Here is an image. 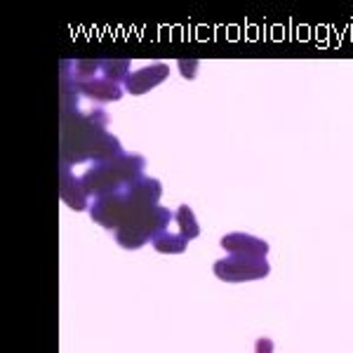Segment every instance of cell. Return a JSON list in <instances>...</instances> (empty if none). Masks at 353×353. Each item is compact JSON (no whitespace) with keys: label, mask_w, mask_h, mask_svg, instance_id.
<instances>
[{"label":"cell","mask_w":353,"mask_h":353,"mask_svg":"<svg viewBox=\"0 0 353 353\" xmlns=\"http://www.w3.org/2000/svg\"><path fill=\"white\" fill-rule=\"evenodd\" d=\"M170 73V66L165 61H153L151 66H144L139 71L130 73V78L125 81V90L130 94H144L153 90L156 85H161Z\"/></svg>","instance_id":"obj_7"},{"label":"cell","mask_w":353,"mask_h":353,"mask_svg":"<svg viewBox=\"0 0 353 353\" xmlns=\"http://www.w3.org/2000/svg\"><path fill=\"white\" fill-rule=\"evenodd\" d=\"M59 196H61V201L68 205V208L78 210V212L85 210V208L90 210L88 191H85L81 176H73L71 168H59Z\"/></svg>","instance_id":"obj_9"},{"label":"cell","mask_w":353,"mask_h":353,"mask_svg":"<svg viewBox=\"0 0 353 353\" xmlns=\"http://www.w3.org/2000/svg\"><path fill=\"white\" fill-rule=\"evenodd\" d=\"M71 76L81 97L92 101H116L123 97L121 85L111 83L101 73V59H76L71 61Z\"/></svg>","instance_id":"obj_4"},{"label":"cell","mask_w":353,"mask_h":353,"mask_svg":"<svg viewBox=\"0 0 353 353\" xmlns=\"http://www.w3.org/2000/svg\"><path fill=\"white\" fill-rule=\"evenodd\" d=\"M151 243H153V248H156V252H161V254H181L186 250V245H189V241H186L181 233H170V231L158 233Z\"/></svg>","instance_id":"obj_10"},{"label":"cell","mask_w":353,"mask_h":353,"mask_svg":"<svg viewBox=\"0 0 353 353\" xmlns=\"http://www.w3.org/2000/svg\"><path fill=\"white\" fill-rule=\"evenodd\" d=\"M109 113L101 109H61V168L85 161H109L123 153L121 141L106 132Z\"/></svg>","instance_id":"obj_1"},{"label":"cell","mask_w":353,"mask_h":353,"mask_svg":"<svg viewBox=\"0 0 353 353\" xmlns=\"http://www.w3.org/2000/svg\"><path fill=\"white\" fill-rule=\"evenodd\" d=\"M170 221H172V212L168 208H153L149 212L139 214L134 221L125 224L123 229L116 231V243L125 250H139L146 243L153 241L158 233L168 231Z\"/></svg>","instance_id":"obj_5"},{"label":"cell","mask_w":353,"mask_h":353,"mask_svg":"<svg viewBox=\"0 0 353 353\" xmlns=\"http://www.w3.org/2000/svg\"><path fill=\"white\" fill-rule=\"evenodd\" d=\"M161 193H163L161 181L144 174L139 181L128 186V189L94 198L92 205H90V217L99 226H104V229L118 231L125 224L134 221L139 214L158 208Z\"/></svg>","instance_id":"obj_2"},{"label":"cell","mask_w":353,"mask_h":353,"mask_svg":"<svg viewBox=\"0 0 353 353\" xmlns=\"http://www.w3.org/2000/svg\"><path fill=\"white\" fill-rule=\"evenodd\" d=\"M257 353H273V341L271 339H259L257 341Z\"/></svg>","instance_id":"obj_12"},{"label":"cell","mask_w":353,"mask_h":353,"mask_svg":"<svg viewBox=\"0 0 353 353\" xmlns=\"http://www.w3.org/2000/svg\"><path fill=\"white\" fill-rule=\"evenodd\" d=\"M146 158L139 153H128L123 151L121 156L109 158V161L92 163L85 174L81 176L88 196L99 198L106 193H116L121 189H128L134 181H139L144 176Z\"/></svg>","instance_id":"obj_3"},{"label":"cell","mask_w":353,"mask_h":353,"mask_svg":"<svg viewBox=\"0 0 353 353\" xmlns=\"http://www.w3.org/2000/svg\"><path fill=\"white\" fill-rule=\"evenodd\" d=\"M174 221L179 224V233L186 241L201 236V226H198L196 217H193V210L189 205H179V210H176V214H174Z\"/></svg>","instance_id":"obj_11"},{"label":"cell","mask_w":353,"mask_h":353,"mask_svg":"<svg viewBox=\"0 0 353 353\" xmlns=\"http://www.w3.org/2000/svg\"><path fill=\"white\" fill-rule=\"evenodd\" d=\"M214 276L226 283H245V281H261L269 276L271 266L266 257H243V254H229V257L214 261Z\"/></svg>","instance_id":"obj_6"},{"label":"cell","mask_w":353,"mask_h":353,"mask_svg":"<svg viewBox=\"0 0 353 353\" xmlns=\"http://www.w3.org/2000/svg\"><path fill=\"white\" fill-rule=\"evenodd\" d=\"M221 248L229 254H243V257H266L269 254V243L241 231L229 233V236L221 238Z\"/></svg>","instance_id":"obj_8"}]
</instances>
